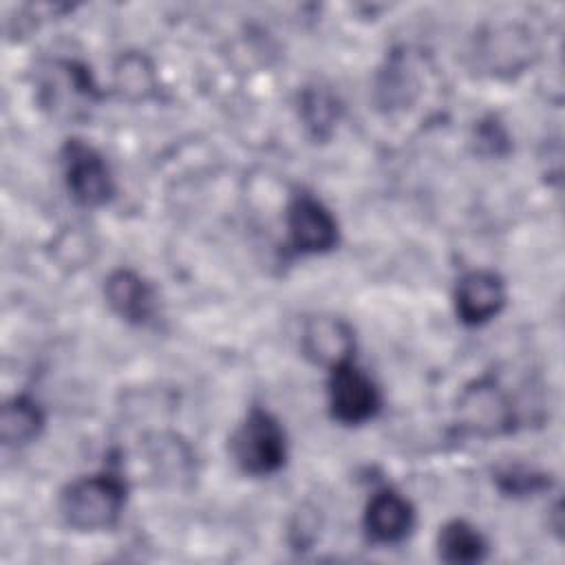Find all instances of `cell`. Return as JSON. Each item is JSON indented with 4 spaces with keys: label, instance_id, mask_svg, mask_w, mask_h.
Wrapping results in <instances>:
<instances>
[{
    "label": "cell",
    "instance_id": "14",
    "mask_svg": "<svg viewBox=\"0 0 565 565\" xmlns=\"http://www.w3.org/2000/svg\"><path fill=\"white\" fill-rule=\"evenodd\" d=\"M115 88L130 102L148 99L157 88V75L146 55L126 53L115 64Z\"/></svg>",
    "mask_w": 565,
    "mask_h": 565
},
{
    "label": "cell",
    "instance_id": "4",
    "mask_svg": "<svg viewBox=\"0 0 565 565\" xmlns=\"http://www.w3.org/2000/svg\"><path fill=\"white\" fill-rule=\"evenodd\" d=\"M71 196L84 207L104 205L113 196V177L104 157L79 139H68L62 152Z\"/></svg>",
    "mask_w": 565,
    "mask_h": 565
},
{
    "label": "cell",
    "instance_id": "15",
    "mask_svg": "<svg viewBox=\"0 0 565 565\" xmlns=\"http://www.w3.org/2000/svg\"><path fill=\"white\" fill-rule=\"evenodd\" d=\"M300 113L307 124V128L316 137H327L333 128L335 115H338V104L331 93L322 88H307L300 97Z\"/></svg>",
    "mask_w": 565,
    "mask_h": 565
},
{
    "label": "cell",
    "instance_id": "11",
    "mask_svg": "<svg viewBox=\"0 0 565 565\" xmlns=\"http://www.w3.org/2000/svg\"><path fill=\"white\" fill-rule=\"evenodd\" d=\"M44 428V413L35 399L18 395L2 406L0 437L4 446L18 448L31 444Z\"/></svg>",
    "mask_w": 565,
    "mask_h": 565
},
{
    "label": "cell",
    "instance_id": "8",
    "mask_svg": "<svg viewBox=\"0 0 565 565\" xmlns=\"http://www.w3.org/2000/svg\"><path fill=\"white\" fill-rule=\"evenodd\" d=\"M300 344L305 355L320 366L333 369L353 358V329L338 316H313L305 322Z\"/></svg>",
    "mask_w": 565,
    "mask_h": 565
},
{
    "label": "cell",
    "instance_id": "2",
    "mask_svg": "<svg viewBox=\"0 0 565 565\" xmlns=\"http://www.w3.org/2000/svg\"><path fill=\"white\" fill-rule=\"evenodd\" d=\"M230 448L241 470L256 477L276 472L287 457L285 430L278 419L263 408H252L247 413L243 424L234 430Z\"/></svg>",
    "mask_w": 565,
    "mask_h": 565
},
{
    "label": "cell",
    "instance_id": "5",
    "mask_svg": "<svg viewBox=\"0 0 565 565\" xmlns=\"http://www.w3.org/2000/svg\"><path fill=\"white\" fill-rule=\"evenodd\" d=\"M329 406L331 415L347 426L364 424L380 408V393L373 380L347 360L329 369Z\"/></svg>",
    "mask_w": 565,
    "mask_h": 565
},
{
    "label": "cell",
    "instance_id": "6",
    "mask_svg": "<svg viewBox=\"0 0 565 565\" xmlns=\"http://www.w3.org/2000/svg\"><path fill=\"white\" fill-rule=\"evenodd\" d=\"M289 245L296 254H322L338 243L333 214L311 194H296L287 207Z\"/></svg>",
    "mask_w": 565,
    "mask_h": 565
},
{
    "label": "cell",
    "instance_id": "10",
    "mask_svg": "<svg viewBox=\"0 0 565 565\" xmlns=\"http://www.w3.org/2000/svg\"><path fill=\"white\" fill-rule=\"evenodd\" d=\"M104 296L110 309L126 322L146 324L154 313V291L132 269L113 271L106 278Z\"/></svg>",
    "mask_w": 565,
    "mask_h": 565
},
{
    "label": "cell",
    "instance_id": "9",
    "mask_svg": "<svg viewBox=\"0 0 565 565\" xmlns=\"http://www.w3.org/2000/svg\"><path fill=\"white\" fill-rule=\"evenodd\" d=\"M415 525L413 505L395 490H380L371 497L364 512V527L377 543H399Z\"/></svg>",
    "mask_w": 565,
    "mask_h": 565
},
{
    "label": "cell",
    "instance_id": "1",
    "mask_svg": "<svg viewBox=\"0 0 565 565\" xmlns=\"http://www.w3.org/2000/svg\"><path fill=\"white\" fill-rule=\"evenodd\" d=\"M126 503V483L113 472L71 481L60 494L64 523L79 532H102L117 525Z\"/></svg>",
    "mask_w": 565,
    "mask_h": 565
},
{
    "label": "cell",
    "instance_id": "12",
    "mask_svg": "<svg viewBox=\"0 0 565 565\" xmlns=\"http://www.w3.org/2000/svg\"><path fill=\"white\" fill-rule=\"evenodd\" d=\"M437 552H439V558L446 563L470 565L486 558L488 543L483 534L477 527H472L468 521L455 519L439 530Z\"/></svg>",
    "mask_w": 565,
    "mask_h": 565
},
{
    "label": "cell",
    "instance_id": "16",
    "mask_svg": "<svg viewBox=\"0 0 565 565\" xmlns=\"http://www.w3.org/2000/svg\"><path fill=\"white\" fill-rule=\"evenodd\" d=\"M499 486L508 494H527V492L541 490L545 486V479L534 472H527V470L510 468L499 475Z\"/></svg>",
    "mask_w": 565,
    "mask_h": 565
},
{
    "label": "cell",
    "instance_id": "7",
    "mask_svg": "<svg viewBox=\"0 0 565 565\" xmlns=\"http://www.w3.org/2000/svg\"><path fill=\"white\" fill-rule=\"evenodd\" d=\"M505 305V282L490 269H475L459 278L455 289L457 316L466 324H483Z\"/></svg>",
    "mask_w": 565,
    "mask_h": 565
},
{
    "label": "cell",
    "instance_id": "13",
    "mask_svg": "<svg viewBox=\"0 0 565 565\" xmlns=\"http://www.w3.org/2000/svg\"><path fill=\"white\" fill-rule=\"evenodd\" d=\"M148 459L157 475L166 481H179L190 477L194 455L185 441L174 435L159 433L148 441Z\"/></svg>",
    "mask_w": 565,
    "mask_h": 565
},
{
    "label": "cell",
    "instance_id": "3",
    "mask_svg": "<svg viewBox=\"0 0 565 565\" xmlns=\"http://www.w3.org/2000/svg\"><path fill=\"white\" fill-rule=\"evenodd\" d=\"M457 422L470 435L492 437L512 430L514 408L510 397L490 380L468 384L457 402Z\"/></svg>",
    "mask_w": 565,
    "mask_h": 565
}]
</instances>
